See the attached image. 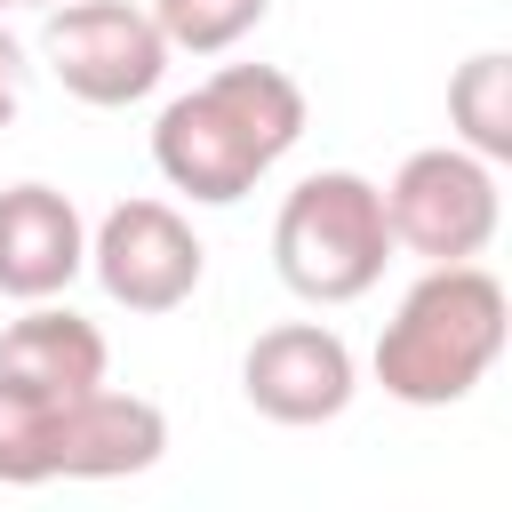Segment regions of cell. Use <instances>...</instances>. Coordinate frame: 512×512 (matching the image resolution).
Segmentation results:
<instances>
[{
  "label": "cell",
  "mask_w": 512,
  "mask_h": 512,
  "mask_svg": "<svg viewBox=\"0 0 512 512\" xmlns=\"http://www.w3.org/2000/svg\"><path fill=\"white\" fill-rule=\"evenodd\" d=\"M104 368H112L104 328L80 320V312L56 304V296L24 304V320H8V336H0V384H16V392H48V400H64V392L104 384Z\"/></svg>",
  "instance_id": "30bf717a"
},
{
  "label": "cell",
  "mask_w": 512,
  "mask_h": 512,
  "mask_svg": "<svg viewBox=\"0 0 512 512\" xmlns=\"http://www.w3.org/2000/svg\"><path fill=\"white\" fill-rule=\"evenodd\" d=\"M80 272H88V224L72 192L8 184L0 192V296L40 304V296H64Z\"/></svg>",
  "instance_id": "9c48e42d"
},
{
  "label": "cell",
  "mask_w": 512,
  "mask_h": 512,
  "mask_svg": "<svg viewBox=\"0 0 512 512\" xmlns=\"http://www.w3.org/2000/svg\"><path fill=\"white\" fill-rule=\"evenodd\" d=\"M32 8H64V0H32Z\"/></svg>",
  "instance_id": "5bb4252c"
},
{
  "label": "cell",
  "mask_w": 512,
  "mask_h": 512,
  "mask_svg": "<svg viewBox=\"0 0 512 512\" xmlns=\"http://www.w3.org/2000/svg\"><path fill=\"white\" fill-rule=\"evenodd\" d=\"M304 136V88L280 64H216L200 88L168 96L152 120V168L192 208L248 200Z\"/></svg>",
  "instance_id": "6da1fadb"
},
{
  "label": "cell",
  "mask_w": 512,
  "mask_h": 512,
  "mask_svg": "<svg viewBox=\"0 0 512 512\" xmlns=\"http://www.w3.org/2000/svg\"><path fill=\"white\" fill-rule=\"evenodd\" d=\"M88 272H96V288L120 312H176V304H192V288L208 272V248H200V232H192L184 208H168V200H120L88 232Z\"/></svg>",
  "instance_id": "52a82bcc"
},
{
  "label": "cell",
  "mask_w": 512,
  "mask_h": 512,
  "mask_svg": "<svg viewBox=\"0 0 512 512\" xmlns=\"http://www.w3.org/2000/svg\"><path fill=\"white\" fill-rule=\"evenodd\" d=\"M384 224L392 248H416L424 264H464L496 240L504 224V192H496V160L464 152V144H424L392 168L384 184Z\"/></svg>",
  "instance_id": "5b68a950"
},
{
  "label": "cell",
  "mask_w": 512,
  "mask_h": 512,
  "mask_svg": "<svg viewBox=\"0 0 512 512\" xmlns=\"http://www.w3.org/2000/svg\"><path fill=\"white\" fill-rule=\"evenodd\" d=\"M40 56L64 80V96H80L96 112H120V104H144L168 80L176 48L160 40L152 8H136V0H64V8H48Z\"/></svg>",
  "instance_id": "8992f818"
},
{
  "label": "cell",
  "mask_w": 512,
  "mask_h": 512,
  "mask_svg": "<svg viewBox=\"0 0 512 512\" xmlns=\"http://www.w3.org/2000/svg\"><path fill=\"white\" fill-rule=\"evenodd\" d=\"M504 336H512V296L488 264L464 256V264H432L400 296L368 368L400 408H456L504 360Z\"/></svg>",
  "instance_id": "7a4b0ae2"
},
{
  "label": "cell",
  "mask_w": 512,
  "mask_h": 512,
  "mask_svg": "<svg viewBox=\"0 0 512 512\" xmlns=\"http://www.w3.org/2000/svg\"><path fill=\"white\" fill-rule=\"evenodd\" d=\"M0 8H16V0H0Z\"/></svg>",
  "instance_id": "9a60e30c"
},
{
  "label": "cell",
  "mask_w": 512,
  "mask_h": 512,
  "mask_svg": "<svg viewBox=\"0 0 512 512\" xmlns=\"http://www.w3.org/2000/svg\"><path fill=\"white\" fill-rule=\"evenodd\" d=\"M448 128L464 152L480 160H512V56L504 48H480L456 64L448 80Z\"/></svg>",
  "instance_id": "8fae6325"
},
{
  "label": "cell",
  "mask_w": 512,
  "mask_h": 512,
  "mask_svg": "<svg viewBox=\"0 0 512 512\" xmlns=\"http://www.w3.org/2000/svg\"><path fill=\"white\" fill-rule=\"evenodd\" d=\"M392 264V224H384V184L360 168H320L304 176L280 216H272V272L304 304H352L384 280Z\"/></svg>",
  "instance_id": "277c9868"
},
{
  "label": "cell",
  "mask_w": 512,
  "mask_h": 512,
  "mask_svg": "<svg viewBox=\"0 0 512 512\" xmlns=\"http://www.w3.org/2000/svg\"><path fill=\"white\" fill-rule=\"evenodd\" d=\"M264 16H272V0H152L160 40L184 48V56H224V48H240Z\"/></svg>",
  "instance_id": "7c38bea8"
},
{
  "label": "cell",
  "mask_w": 512,
  "mask_h": 512,
  "mask_svg": "<svg viewBox=\"0 0 512 512\" xmlns=\"http://www.w3.org/2000/svg\"><path fill=\"white\" fill-rule=\"evenodd\" d=\"M16 104H24V48L0 32V128L16 120Z\"/></svg>",
  "instance_id": "4fadbf2b"
},
{
  "label": "cell",
  "mask_w": 512,
  "mask_h": 512,
  "mask_svg": "<svg viewBox=\"0 0 512 512\" xmlns=\"http://www.w3.org/2000/svg\"><path fill=\"white\" fill-rule=\"evenodd\" d=\"M240 392H248V408L272 416V424H336V416L352 408V392H360V360H352V344H344L336 328H320V320H280V328H264V336L248 344Z\"/></svg>",
  "instance_id": "ba28073f"
},
{
  "label": "cell",
  "mask_w": 512,
  "mask_h": 512,
  "mask_svg": "<svg viewBox=\"0 0 512 512\" xmlns=\"http://www.w3.org/2000/svg\"><path fill=\"white\" fill-rule=\"evenodd\" d=\"M168 456V416L144 392L88 384V392H16L0 384V488L40 480H128Z\"/></svg>",
  "instance_id": "3957f363"
}]
</instances>
